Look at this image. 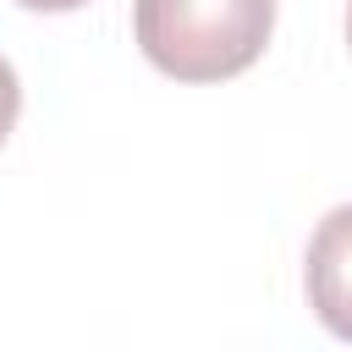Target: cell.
I'll return each mask as SVG.
<instances>
[{"instance_id": "6da1fadb", "label": "cell", "mask_w": 352, "mask_h": 352, "mask_svg": "<svg viewBox=\"0 0 352 352\" xmlns=\"http://www.w3.org/2000/svg\"><path fill=\"white\" fill-rule=\"evenodd\" d=\"M132 33L165 77L226 82L264 55L275 0H132Z\"/></svg>"}, {"instance_id": "7a4b0ae2", "label": "cell", "mask_w": 352, "mask_h": 352, "mask_svg": "<svg viewBox=\"0 0 352 352\" xmlns=\"http://www.w3.org/2000/svg\"><path fill=\"white\" fill-rule=\"evenodd\" d=\"M302 286H308V308L314 319L352 341V204L330 209L314 236H308V264H302Z\"/></svg>"}, {"instance_id": "3957f363", "label": "cell", "mask_w": 352, "mask_h": 352, "mask_svg": "<svg viewBox=\"0 0 352 352\" xmlns=\"http://www.w3.org/2000/svg\"><path fill=\"white\" fill-rule=\"evenodd\" d=\"M16 116H22V82H16V66L0 55V143L11 138Z\"/></svg>"}, {"instance_id": "277c9868", "label": "cell", "mask_w": 352, "mask_h": 352, "mask_svg": "<svg viewBox=\"0 0 352 352\" xmlns=\"http://www.w3.org/2000/svg\"><path fill=\"white\" fill-rule=\"evenodd\" d=\"M22 11H77V6H88V0H16Z\"/></svg>"}, {"instance_id": "5b68a950", "label": "cell", "mask_w": 352, "mask_h": 352, "mask_svg": "<svg viewBox=\"0 0 352 352\" xmlns=\"http://www.w3.org/2000/svg\"><path fill=\"white\" fill-rule=\"evenodd\" d=\"M346 44H352V6H346Z\"/></svg>"}]
</instances>
